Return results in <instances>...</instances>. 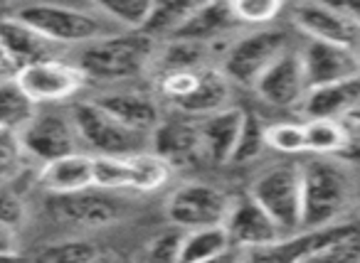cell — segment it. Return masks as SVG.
<instances>
[{
	"instance_id": "7c38bea8",
	"label": "cell",
	"mask_w": 360,
	"mask_h": 263,
	"mask_svg": "<svg viewBox=\"0 0 360 263\" xmlns=\"http://www.w3.org/2000/svg\"><path fill=\"white\" fill-rule=\"evenodd\" d=\"M299 57L309 89L360 76V55L355 47L306 40L304 47H299Z\"/></svg>"
},
{
	"instance_id": "ee69618b",
	"label": "cell",
	"mask_w": 360,
	"mask_h": 263,
	"mask_svg": "<svg viewBox=\"0 0 360 263\" xmlns=\"http://www.w3.org/2000/svg\"><path fill=\"white\" fill-rule=\"evenodd\" d=\"M94 263H114V261H111V258L109 256H99V258H96V261Z\"/></svg>"
},
{
	"instance_id": "74e56055",
	"label": "cell",
	"mask_w": 360,
	"mask_h": 263,
	"mask_svg": "<svg viewBox=\"0 0 360 263\" xmlns=\"http://www.w3.org/2000/svg\"><path fill=\"white\" fill-rule=\"evenodd\" d=\"M338 160L348 168L360 170V126L353 119H348V143L338 155Z\"/></svg>"
},
{
	"instance_id": "b9f144b4",
	"label": "cell",
	"mask_w": 360,
	"mask_h": 263,
	"mask_svg": "<svg viewBox=\"0 0 360 263\" xmlns=\"http://www.w3.org/2000/svg\"><path fill=\"white\" fill-rule=\"evenodd\" d=\"M343 6H345V11L353 15V20L360 25V0H353V3H343Z\"/></svg>"
},
{
	"instance_id": "4fadbf2b",
	"label": "cell",
	"mask_w": 360,
	"mask_h": 263,
	"mask_svg": "<svg viewBox=\"0 0 360 263\" xmlns=\"http://www.w3.org/2000/svg\"><path fill=\"white\" fill-rule=\"evenodd\" d=\"M222 227H225L232 246L242 248L247 253L259 251V248H266L284 238L276 224L266 217V212L250 194L247 197H232Z\"/></svg>"
},
{
	"instance_id": "ab89813d",
	"label": "cell",
	"mask_w": 360,
	"mask_h": 263,
	"mask_svg": "<svg viewBox=\"0 0 360 263\" xmlns=\"http://www.w3.org/2000/svg\"><path fill=\"white\" fill-rule=\"evenodd\" d=\"M200 263H247V251L237 246H230L227 251L217 253V256L207 258V261H200Z\"/></svg>"
},
{
	"instance_id": "7dc6e473",
	"label": "cell",
	"mask_w": 360,
	"mask_h": 263,
	"mask_svg": "<svg viewBox=\"0 0 360 263\" xmlns=\"http://www.w3.org/2000/svg\"><path fill=\"white\" fill-rule=\"evenodd\" d=\"M15 263H27V261H22V258H20V261H15Z\"/></svg>"
},
{
	"instance_id": "484cf974",
	"label": "cell",
	"mask_w": 360,
	"mask_h": 263,
	"mask_svg": "<svg viewBox=\"0 0 360 263\" xmlns=\"http://www.w3.org/2000/svg\"><path fill=\"white\" fill-rule=\"evenodd\" d=\"M232 243L225 227H207L195 231H180V263H200L227 251Z\"/></svg>"
},
{
	"instance_id": "52a82bcc",
	"label": "cell",
	"mask_w": 360,
	"mask_h": 263,
	"mask_svg": "<svg viewBox=\"0 0 360 263\" xmlns=\"http://www.w3.org/2000/svg\"><path fill=\"white\" fill-rule=\"evenodd\" d=\"M18 138H20L22 153L40 160L42 165L67 155L84 153L72 114L55 106H37L30 121L20 128Z\"/></svg>"
},
{
	"instance_id": "44dd1931",
	"label": "cell",
	"mask_w": 360,
	"mask_h": 263,
	"mask_svg": "<svg viewBox=\"0 0 360 263\" xmlns=\"http://www.w3.org/2000/svg\"><path fill=\"white\" fill-rule=\"evenodd\" d=\"M240 27L232 18L230 3H198L173 40H191L217 47L232 30Z\"/></svg>"
},
{
	"instance_id": "1f68e13d",
	"label": "cell",
	"mask_w": 360,
	"mask_h": 263,
	"mask_svg": "<svg viewBox=\"0 0 360 263\" xmlns=\"http://www.w3.org/2000/svg\"><path fill=\"white\" fill-rule=\"evenodd\" d=\"M264 140H266V148L276 150L281 155H306L304 123H294V121L269 123L264 130Z\"/></svg>"
},
{
	"instance_id": "9a60e30c",
	"label": "cell",
	"mask_w": 360,
	"mask_h": 263,
	"mask_svg": "<svg viewBox=\"0 0 360 263\" xmlns=\"http://www.w3.org/2000/svg\"><path fill=\"white\" fill-rule=\"evenodd\" d=\"M150 150L158 158H163L170 168L200 160L202 148L198 121L188 119L183 114L178 119H163L150 135Z\"/></svg>"
},
{
	"instance_id": "e575fe53",
	"label": "cell",
	"mask_w": 360,
	"mask_h": 263,
	"mask_svg": "<svg viewBox=\"0 0 360 263\" xmlns=\"http://www.w3.org/2000/svg\"><path fill=\"white\" fill-rule=\"evenodd\" d=\"M139 263H180V231H165L150 238Z\"/></svg>"
},
{
	"instance_id": "7a4b0ae2",
	"label": "cell",
	"mask_w": 360,
	"mask_h": 263,
	"mask_svg": "<svg viewBox=\"0 0 360 263\" xmlns=\"http://www.w3.org/2000/svg\"><path fill=\"white\" fill-rule=\"evenodd\" d=\"M13 15L40 32L45 40L57 47L70 45H91L104 37L119 35V27L109 22L91 3L86 8L77 6H57V3H35V6L15 8Z\"/></svg>"
},
{
	"instance_id": "8992f818",
	"label": "cell",
	"mask_w": 360,
	"mask_h": 263,
	"mask_svg": "<svg viewBox=\"0 0 360 263\" xmlns=\"http://www.w3.org/2000/svg\"><path fill=\"white\" fill-rule=\"evenodd\" d=\"M291 50L286 32L264 27V30H250L232 40L222 52L220 72L230 79V84H242L255 89L266 69Z\"/></svg>"
},
{
	"instance_id": "d4e9b609",
	"label": "cell",
	"mask_w": 360,
	"mask_h": 263,
	"mask_svg": "<svg viewBox=\"0 0 360 263\" xmlns=\"http://www.w3.org/2000/svg\"><path fill=\"white\" fill-rule=\"evenodd\" d=\"M195 6L198 3H191V0H165V3H153V11H150V18H148V22H146L143 30H141V35L153 40L155 45L173 40Z\"/></svg>"
},
{
	"instance_id": "f1b7e54d",
	"label": "cell",
	"mask_w": 360,
	"mask_h": 263,
	"mask_svg": "<svg viewBox=\"0 0 360 263\" xmlns=\"http://www.w3.org/2000/svg\"><path fill=\"white\" fill-rule=\"evenodd\" d=\"M304 263H360V227L348 224L338 236L323 243Z\"/></svg>"
},
{
	"instance_id": "836d02e7",
	"label": "cell",
	"mask_w": 360,
	"mask_h": 263,
	"mask_svg": "<svg viewBox=\"0 0 360 263\" xmlns=\"http://www.w3.org/2000/svg\"><path fill=\"white\" fill-rule=\"evenodd\" d=\"M99 248L84 238L52 243L42 251V263H94L99 258Z\"/></svg>"
},
{
	"instance_id": "5bb4252c",
	"label": "cell",
	"mask_w": 360,
	"mask_h": 263,
	"mask_svg": "<svg viewBox=\"0 0 360 263\" xmlns=\"http://www.w3.org/2000/svg\"><path fill=\"white\" fill-rule=\"evenodd\" d=\"M255 91L262 101L276 109H299L309 84H306L304 65H301L299 47H291L281 55L255 84Z\"/></svg>"
},
{
	"instance_id": "f546056e",
	"label": "cell",
	"mask_w": 360,
	"mask_h": 263,
	"mask_svg": "<svg viewBox=\"0 0 360 263\" xmlns=\"http://www.w3.org/2000/svg\"><path fill=\"white\" fill-rule=\"evenodd\" d=\"M32 114H35V106L18 89L15 81L0 84V130L20 133V128L30 121Z\"/></svg>"
},
{
	"instance_id": "f6af8a7d",
	"label": "cell",
	"mask_w": 360,
	"mask_h": 263,
	"mask_svg": "<svg viewBox=\"0 0 360 263\" xmlns=\"http://www.w3.org/2000/svg\"><path fill=\"white\" fill-rule=\"evenodd\" d=\"M353 121H355V123L360 126V114H355V116H353Z\"/></svg>"
},
{
	"instance_id": "83f0119b",
	"label": "cell",
	"mask_w": 360,
	"mask_h": 263,
	"mask_svg": "<svg viewBox=\"0 0 360 263\" xmlns=\"http://www.w3.org/2000/svg\"><path fill=\"white\" fill-rule=\"evenodd\" d=\"M153 3L155 0H104V3H94V6L121 32H141L148 22Z\"/></svg>"
},
{
	"instance_id": "8fae6325",
	"label": "cell",
	"mask_w": 360,
	"mask_h": 263,
	"mask_svg": "<svg viewBox=\"0 0 360 263\" xmlns=\"http://www.w3.org/2000/svg\"><path fill=\"white\" fill-rule=\"evenodd\" d=\"M47 209H50L52 219H57L60 224H67L72 229H84V231L111 227L124 217L121 204L109 194H101V189L50 197Z\"/></svg>"
},
{
	"instance_id": "2e32d148",
	"label": "cell",
	"mask_w": 360,
	"mask_h": 263,
	"mask_svg": "<svg viewBox=\"0 0 360 263\" xmlns=\"http://www.w3.org/2000/svg\"><path fill=\"white\" fill-rule=\"evenodd\" d=\"M91 101L99 104L116 121H121L126 128L136 130L141 135H148V138L158 128L160 121H163L160 104L150 94H143V91H136V89L109 91V94H99Z\"/></svg>"
},
{
	"instance_id": "30bf717a",
	"label": "cell",
	"mask_w": 360,
	"mask_h": 263,
	"mask_svg": "<svg viewBox=\"0 0 360 263\" xmlns=\"http://www.w3.org/2000/svg\"><path fill=\"white\" fill-rule=\"evenodd\" d=\"M291 22L314 42L355 47L360 37V25L353 20L343 3H296L289 8Z\"/></svg>"
},
{
	"instance_id": "3957f363",
	"label": "cell",
	"mask_w": 360,
	"mask_h": 263,
	"mask_svg": "<svg viewBox=\"0 0 360 263\" xmlns=\"http://www.w3.org/2000/svg\"><path fill=\"white\" fill-rule=\"evenodd\" d=\"M155 47L158 45L141 32H119L79 47L75 65L82 69L86 81L116 84L148 72Z\"/></svg>"
},
{
	"instance_id": "603a6c76",
	"label": "cell",
	"mask_w": 360,
	"mask_h": 263,
	"mask_svg": "<svg viewBox=\"0 0 360 263\" xmlns=\"http://www.w3.org/2000/svg\"><path fill=\"white\" fill-rule=\"evenodd\" d=\"M217 47L212 45H200V42L191 40H168L160 42L153 52L148 72H153L155 76L175 74V72H195L212 67L210 57L215 55Z\"/></svg>"
},
{
	"instance_id": "60d3db41",
	"label": "cell",
	"mask_w": 360,
	"mask_h": 263,
	"mask_svg": "<svg viewBox=\"0 0 360 263\" xmlns=\"http://www.w3.org/2000/svg\"><path fill=\"white\" fill-rule=\"evenodd\" d=\"M15 76H18V67L8 60L6 52L0 50V84H11V81H15Z\"/></svg>"
},
{
	"instance_id": "6da1fadb",
	"label": "cell",
	"mask_w": 360,
	"mask_h": 263,
	"mask_svg": "<svg viewBox=\"0 0 360 263\" xmlns=\"http://www.w3.org/2000/svg\"><path fill=\"white\" fill-rule=\"evenodd\" d=\"M301 231H321L343 224V214L353 202L350 168L338 158L309 155L301 160Z\"/></svg>"
},
{
	"instance_id": "ba28073f",
	"label": "cell",
	"mask_w": 360,
	"mask_h": 263,
	"mask_svg": "<svg viewBox=\"0 0 360 263\" xmlns=\"http://www.w3.org/2000/svg\"><path fill=\"white\" fill-rule=\"evenodd\" d=\"M15 84L27 96L32 106H57L70 101L86 86V76L75 62L47 60L37 65L22 67L15 76Z\"/></svg>"
},
{
	"instance_id": "277c9868",
	"label": "cell",
	"mask_w": 360,
	"mask_h": 263,
	"mask_svg": "<svg viewBox=\"0 0 360 263\" xmlns=\"http://www.w3.org/2000/svg\"><path fill=\"white\" fill-rule=\"evenodd\" d=\"M82 150L91 158H131L150 150V138L126 128L94 101H77L70 109Z\"/></svg>"
},
{
	"instance_id": "cb8c5ba5",
	"label": "cell",
	"mask_w": 360,
	"mask_h": 263,
	"mask_svg": "<svg viewBox=\"0 0 360 263\" xmlns=\"http://www.w3.org/2000/svg\"><path fill=\"white\" fill-rule=\"evenodd\" d=\"M306 135V155H321V158H338L348 143V121L314 119L304 121Z\"/></svg>"
},
{
	"instance_id": "7402d4cb",
	"label": "cell",
	"mask_w": 360,
	"mask_h": 263,
	"mask_svg": "<svg viewBox=\"0 0 360 263\" xmlns=\"http://www.w3.org/2000/svg\"><path fill=\"white\" fill-rule=\"evenodd\" d=\"M230 94H232L230 79L217 67H207V69L200 72L198 84L193 86L191 94L186 99H180L173 109L178 114L188 116V119L200 121L205 116L217 114V111H225L230 106Z\"/></svg>"
},
{
	"instance_id": "8d00e7d4",
	"label": "cell",
	"mask_w": 360,
	"mask_h": 263,
	"mask_svg": "<svg viewBox=\"0 0 360 263\" xmlns=\"http://www.w3.org/2000/svg\"><path fill=\"white\" fill-rule=\"evenodd\" d=\"M0 224L15 229V231H20V227L25 224V204L8 187H0Z\"/></svg>"
},
{
	"instance_id": "ffe728a7",
	"label": "cell",
	"mask_w": 360,
	"mask_h": 263,
	"mask_svg": "<svg viewBox=\"0 0 360 263\" xmlns=\"http://www.w3.org/2000/svg\"><path fill=\"white\" fill-rule=\"evenodd\" d=\"M37 182L45 192H50V197L94 189V158L86 153H75L45 163L37 175Z\"/></svg>"
},
{
	"instance_id": "d590c367",
	"label": "cell",
	"mask_w": 360,
	"mask_h": 263,
	"mask_svg": "<svg viewBox=\"0 0 360 263\" xmlns=\"http://www.w3.org/2000/svg\"><path fill=\"white\" fill-rule=\"evenodd\" d=\"M22 158H25V153H22L18 133L0 130V180L15 175L22 165Z\"/></svg>"
},
{
	"instance_id": "e0dca14e",
	"label": "cell",
	"mask_w": 360,
	"mask_h": 263,
	"mask_svg": "<svg viewBox=\"0 0 360 263\" xmlns=\"http://www.w3.org/2000/svg\"><path fill=\"white\" fill-rule=\"evenodd\" d=\"M299 109L306 116V121L353 119L355 114H360V76L335 81V84H326V86H314V89L306 91Z\"/></svg>"
},
{
	"instance_id": "d6a6232c",
	"label": "cell",
	"mask_w": 360,
	"mask_h": 263,
	"mask_svg": "<svg viewBox=\"0 0 360 263\" xmlns=\"http://www.w3.org/2000/svg\"><path fill=\"white\" fill-rule=\"evenodd\" d=\"M264 130L266 126L262 123V119L257 114H245V123H242V133L240 140H237V148H235V158L232 163L242 165V163H252L257 160L262 153L266 150V140H264Z\"/></svg>"
},
{
	"instance_id": "bcb514c9",
	"label": "cell",
	"mask_w": 360,
	"mask_h": 263,
	"mask_svg": "<svg viewBox=\"0 0 360 263\" xmlns=\"http://www.w3.org/2000/svg\"><path fill=\"white\" fill-rule=\"evenodd\" d=\"M355 50H358V55H360V37H358V42H355Z\"/></svg>"
},
{
	"instance_id": "7bdbcfd3",
	"label": "cell",
	"mask_w": 360,
	"mask_h": 263,
	"mask_svg": "<svg viewBox=\"0 0 360 263\" xmlns=\"http://www.w3.org/2000/svg\"><path fill=\"white\" fill-rule=\"evenodd\" d=\"M20 261V256H6V253H0V263H15Z\"/></svg>"
},
{
	"instance_id": "d6986e66",
	"label": "cell",
	"mask_w": 360,
	"mask_h": 263,
	"mask_svg": "<svg viewBox=\"0 0 360 263\" xmlns=\"http://www.w3.org/2000/svg\"><path fill=\"white\" fill-rule=\"evenodd\" d=\"M245 114L247 111L237 109V106H227L225 111H217V114L198 121L202 158L215 165L232 163L237 140L242 133V123H245Z\"/></svg>"
},
{
	"instance_id": "4dcf8cb0",
	"label": "cell",
	"mask_w": 360,
	"mask_h": 263,
	"mask_svg": "<svg viewBox=\"0 0 360 263\" xmlns=\"http://www.w3.org/2000/svg\"><path fill=\"white\" fill-rule=\"evenodd\" d=\"M230 11L237 25L264 30L284 13V6L279 0H235V3H230Z\"/></svg>"
},
{
	"instance_id": "9c48e42d",
	"label": "cell",
	"mask_w": 360,
	"mask_h": 263,
	"mask_svg": "<svg viewBox=\"0 0 360 263\" xmlns=\"http://www.w3.org/2000/svg\"><path fill=\"white\" fill-rule=\"evenodd\" d=\"M232 197L222 189L205 182H186L175 192H170L165 202V214L180 231H195V229L222 227L230 209Z\"/></svg>"
},
{
	"instance_id": "5b68a950",
	"label": "cell",
	"mask_w": 360,
	"mask_h": 263,
	"mask_svg": "<svg viewBox=\"0 0 360 263\" xmlns=\"http://www.w3.org/2000/svg\"><path fill=\"white\" fill-rule=\"evenodd\" d=\"M250 197L266 212V217L276 224L281 236L301 234L304 217V199H301V165L281 163L264 170L252 182Z\"/></svg>"
},
{
	"instance_id": "ac0fdd59",
	"label": "cell",
	"mask_w": 360,
	"mask_h": 263,
	"mask_svg": "<svg viewBox=\"0 0 360 263\" xmlns=\"http://www.w3.org/2000/svg\"><path fill=\"white\" fill-rule=\"evenodd\" d=\"M0 50L6 52L8 60L18 67V72L22 67L37 65V62L60 60V55H57L60 47L45 40L40 32L18 20L15 15L0 18Z\"/></svg>"
},
{
	"instance_id": "f35d334b",
	"label": "cell",
	"mask_w": 360,
	"mask_h": 263,
	"mask_svg": "<svg viewBox=\"0 0 360 263\" xmlns=\"http://www.w3.org/2000/svg\"><path fill=\"white\" fill-rule=\"evenodd\" d=\"M0 253L18 256V231L6 224H0Z\"/></svg>"
},
{
	"instance_id": "4316f807",
	"label": "cell",
	"mask_w": 360,
	"mask_h": 263,
	"mask_svg": "<svg viewBox=\"0 0 360 263\" xmlns=\"http://www.w3.org/2000/svg\"><path fill=\"white\" fill-rule=\"evenodd\" d=\"M129 170H131V192H155L173 175V168L163 158H158L153 150L131 155Z\"/></svg>"
}]
</instances>
